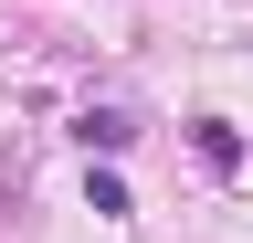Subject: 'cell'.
<instances>
[{
  "label": "cell",
  "mask_w": 253,
  "mask_h": 243,
  "mask_svg": "<svg viewBox=\"0 0 253 243\" xmlns=\"http://www.w3.org/2000/svg\"><path fill=\"white\" fill-rule=\"evenodd\" d=\"M74 138H84V159H116V148L137 138V116H126V106H84V116H74Z\"/></svg>",
  "instance_id": "cell-1"
},
{
  "label": "cell",
  "mask_w": 253,
  "mask_h": 243,
  "mask_svg": "<svg viewBox=\"0 0 253 243\" xmlns=\"http://www.w3.org/2000/svg\"><path fill=\"white\" fill-rule=\"evenodd\" d=\"M190 148H201L211 169H243V127H232V116H201V127H190Z\"/></svg>",
  "instance_id": "cell-2"
},
{
  "label": "cell",
  "mask_w": 253,
  "mask_h": 243,
  "mask_svg": "<svg viewBox=\"0 0 253 243\" xmlns=\"http://www.w3.org/2000/svg\"><path fill=\"white\" fill-rule=\"evenodd\" d=\"M84 201L106 211V222H126V180H116V169H95V180H84Z\"/></svg>",
  "instance_id": "cell-3"
}]
</instances>
